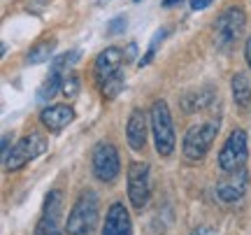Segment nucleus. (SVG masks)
Instances as JSON below:
<instances>
[{
	"label": "nucleus",
	"instance_id": "7",
	"mask_svg": "<svg viewBox=\"0 0 251 235\" xmlns=\"http://www.w3.org/2000/svg\"><path fill=\"white\" fill-rule=\"evenodd\" d=\"M91 168H93V175L96 180L105 182H114L121 172V161H119V152L114 145L109 142H98L93 147V154H91Z\"/></svg>",
	"mask_w": 251,
	"mask_h": 235
},
{
	"label": "nucleus",
	"instance_id": "17",
	"mask_svg": "<svg viewBox=\"0 0 251 235\" xmlns=\"http://www.w3.org/2000/svg\"><path fill=\"white\" fill-rule=\"evenodd\" d=\"M214 98L212 89H198V91H188L186 96L181 98L184 112H196V109H205Z\"/></svg>",
	"mask_w": 251,
	"mask_h": 235
},
{
	"label": "nucleus",
	"instance_id": "8",
	"mask_svg": "<svg viewBox=\"0 0 251 235\" xmlns=\"http://www.w3.org/2000/svg\"><path fill=\"white\" fill-rule=\"evenodd\" d=\"M47 152V140L40 133H30V135H24L17 145L12 147L9 156L5 158V170H19L24 168L26 163H30L33 158L42 156Z\"/></svg>",
	"mask_w": 251,
	"mask_h": 235
},
{
	"label": "nucleus",
	"instance_id": "6",
	"mask_svg": "<svg viewBox=\"0 0 251 235\" xmlns=\"http://www.w3.org/2000/svg\"><path fill=\"white\" fill-rule=\"evenodd\" d=\"M244 9L242 7H228L224 9L219 19L214 21V37H216V45L221 49H228V47L237 42V37L242 35L244 30Z\"/></svg>",
	"mask_w": 251,
	"mask_h": 235
},
{
	"label": "nucleus",
	"instance_id": "13",
	"mask_svg": "<svg viewBox=\"0 0 251 235\" xmlns=\"http://www.w3.org/2000/svg\"><path fill=\"white\" fill-rule=\"evenodd\" d=\"M147 114H144L142 109L137 107L130 112V117H128V124H126V140H128V145L133 152H140L144 149V142H147Z\"/></svg>",
	"mask_w": 251,
	"mask_h": 235
},
{
	"label": "nucleus",
	"instance_id": "1",
	"mask_svg": "<svg viewBox=\"0 0 251 235\" xmlns=\"http://www.w3.org/2000/svg\"><path fill=\"white\" fill-rule=\"evenodd\" d=\"M149 126L153 133V145L158 156H172L175 152V128H172V114L165 100H156L149 112Z\"/></svg>",
	"mask_w": 251,
	"mask_h": 235
},
{
	"label": "nucleus",
	"instance_id": "4",
	"mask_svg": "<svg viewBox=\"0 0 251 235\" xmlns=\"http://www.w3.org/2000/svg\"><path fill=\"white\" fill-rule=\"evenodd\" d=\"M247 161H249V137L242 128H235L219 152V168L228 175V172L242 170Z\"/></svg>",
	"mask_w": 251,
	"mask_h": 235
},
{
	"label": "nucleus",
	"instance_id": "9",
	"mask_svg": "<svg viewBox=\"0 0 251 235\" xmlns=\"http://www.w3.org/2000/svg\"><path fill=\"white\" fill-rule=\"evenodd\" d=\"M249 189V172L244 170H235L228 172V177L216 182V198L221 203H240L244 198V193Z\"/></svg>",
	"mask_w": 251,
	"mask_h": 235
},
{
	"label": "nucleus",
	"instance_id": "25",
	"mask_svg": "<svg viewBox=\"0 0 251 235\" xmlns=\"http://www.w3.org/2000/svg\"><path fill=\"white\" fill-rule=\"evenodd\" d=\"M244 58H247V65L251 68V35L247 37V45H244Z\"/></svg>",
	"mask_w": 251,
	"mask_h": 235
},
{
	"label": "nucleus",
	"instance_id": "23",
	"mask_svg": "<svg viewBox=\"0 0 251 235\" xmlns=\"http://www.w3.org/2000/svg\"><path fill=\"white\" fill-rule=\"evenodd\" d=\"M191 235H219V233H216L214 228H209V226H198V228L191 231Z\"/></svg>",
	"mask_w": 251,
	"mask_h": 235
},
{
	"label": "nucleus",
	"instance_id": "29",
	"mask_svg": "<svg viewBox=\"0 0 251 235\" xmlns=\"http://www.w3.org/2000/svg\"><path fill=\"white\" fill-rule=\"evenodd\" d=\"M135 2H140V0H135Z\"/></svg>",
	"mask_w": 251,
	"mask_h": 235
},
{
	"label": "nucleus",
	"instance_id": "28",
	"mask_svg": "<svg viewBox=\"0 0 251 235\" xmlns=\"http://www.w3.org/2000/svg\"><path fill=\"white\" fill-rule=\"evenodd\" d=\"M175 2H181V0H163V7H172Z\"/></svg>",
	"mask_w": 251,
	"mask_h": 235
},
{
	"label": "nucleus",
	"instance_id": "14",
	"mask_svg": "<svg viewBox=\"0 0 251 235\" xmlns=\"http://www.w3.org/2000/svg\"><path fill=\"white\" fill-rule=\"evenodd\" d=\"M40 121L42 126L49 128L51 133H58L63 128L75 121V109L70 105H49L40 112Z\"/></svg>",
	"mask_w": 251,
	"mask_h": 235
},
{
	"label": "nucleus",
	"instance_id": "27",
	"mask_svg": "<svg viewBox=\"0 0 251 235\" xmlns=\"http://www.w3.org/2000/svg\"><path fill=\"white\" fill-rule=\"evenodd\" d=\"M135 52H137V45H135V42H130V45H128V49H126V61H133Z\"/></svg>",
	"mask_w": 251,
	"mask_h": 235
},
{
	"label": "nucleus",
	"instance_id": "5",
	"mask_svg": "<svg viewBox=\"0 0 251 235\" xmlns=\"http://www.w3.org/2000/svg\"><path fill=\"white\" fill-rule=\"evenodd\" d=\"M128 180V200L135 209H144L151 198V177H149V165L144 161H133L126 172Z\"/></svg>",
	"mask_w": 251,
	"mask_h": 235
},
{
	"label": "nucleus",
	"instance_id": "3",
	"mask_svg": "<svg viewBox=\"0 0 251 235\" xmlns=\"http://www.w3.org/2000/svg\"><path fill=\"white\" fill-rule=\"evenodd\" d=\"M216 133H219V124L216 121H205V124H196L186 131L184 142H181V152L184 158L191 163L202 161L209 152V147L214 145Z\"/></svg>",
	"mask_w": 251,
	"mask_h": 235
},
{
	"label": "nucleus",
	"instance_id": "24",
	"mask_svg": "<svg viewBox=\"0 0 251 235\" xmlns=\"http://www.w3.org/2000/svg\"><path fill=\"white\" fill-rule=\"evenodd\" d=\"M214 0H191V9H205L209 7Z\"/></svg>",
	"mask_w": 251,
	"mask_h": 235
},
{
	"label": "nucleus",
	"instance_id": "11",
	"mask_svg": "<svg viewBox=\"0 0 251 235\" xmlns=\"http://www.w3.org/2000/svg\"><path fill=\"white\" fill-rule=\"evenodd\" d=\"M126 56L121 49L117 47H107V49H102L96 58V63H93V75H96V81L100 84H105L109 77H114V75L121 73V65H124Z\"/></svg>",
	"mask_w": 251,
	"mask_h": 235
},
{
	"label": "nucleus",
	"instance_id": "22",
	"mask_svg": "<svg viewBox=\"0 0 251 235\" xmlns=\"http://www.w3.org/2000/svg\"><path fill=\"white\" fill-rule=\"evenodd\" d=\"M126 28V19L124 17H117V19H112L107 24V35H117V33H121Z\"/></svg>",
	"mask_w": 251,
	"mask_h": 235
},
{
	"label": "nucleus",
	"instance_id": "21",
	"mask_svg": "<svg viewBox=\"0 0 251 235\" xmlns=\"http://www.w3.org/2000/svg\"><path fill=\"white\" fill-rule=\"evenodd\" d=\"M77 89H79V81H77V77H75V75L65 77V81H63V93H65L68 98H72V96H77Z\"/></svg>",
	"mask_w": 251,
	"mask_h": 235
},
{
	"label": "nucleus",
	"instance_id": "16",
	"mask_svg": "<svg viewBox=\"0 0 251 235\" xmlns=\"http://www.w3.org/2000/svg\"><path fill=\"white\" fill-rule=\"evenodd\" d=\"M63 70L61 68H56V65H51V73L47 75V79L42 81V86H40V91H37V98L42 100V103H47V100H51L58 93V89H63Z\"/></svg>",
	"mask_w": 251,
	"mask_h": 235
},
{
	"label": "nucleus",
	"instance_id": "26",
	"mask_svg": "<svg viewBox=\"0 0 251 235\" xmlns=\"http://www.w3.org/2000/svg\"><path fill=\"white\" fill-rule=\"evenodd\" d=\"M0 149H2V161H5L9 156V135H2V147Z\"/></svg>",
	"mask_w": 251,
	"mask_h": 235
},
{
	"label": "nucleus",
	"instance_id": "12",
	"mask_svg": "<svg viewBox=\"0 0 251 235\" xmlns=\"http://www.w3.org/2000/svg\"><path fill=\"white\" fill-rule=\"evenodd\" d=\"M100 235H133V224H130V214L126 209L124 203H112L105 214V224H102V233Z\"/></svg>",
	"mask_w": 251,
	"mask_h": 235
},
{
	"label": "nucleus",
	"instance_id": "15",
	"mask_svg": "<svg viewBox=\"0 0 251 235\" xmlns=\"http://www.w3.org/2000/svg\"><path fill=\"white\" fill-rule=\"evenodd\" d=\"M230 89H233V98H235V105L240 109H247L251 105V84L247 79V75L237 73L230 79Z\"/></svg>",
	"mask_w": 251,
	"mask_h": 235
},
{
	"label": "nucleus",
	"instance_id": "20",
	"mask_svg": "<svg viewBox=\"0 0 251 235\" xmlns=\"http://www.w3.org/2000/svg\"><path fill=\"white\" fill-rule=\"evenodd\" d=\"M165 35H168V28H161L156 35H153V40H151V45H149V49H147V54L140 58V65H147V63H151V58H153V54H156V47L161 45L163 40H165Z\"/></svg>",
	"mask_w": 251,
	"mask_h": 235
},
{
	"label": "nucleus",
	"instance_id": "19",
	"mask_svg": "<svg viewBox=\"0 0 251 235\" xmlns=\"http://www.w3.org/2000/svg\"><path fill=\"white\" fill-rule=\"evenodd\" d=\"M124 84H126V79H124V75L121 73L114 75V77H109L105 84H100V93H102V98H107V100L117 98L119 93L124 91Z\"/></svg>",
	"mask_w": 251,
	"mask_h": 235
},
{
	"label": "nucleus",
	"instance_id": "18",
	"mask_svg": "<svg viewBox=\"0 0 251 235\" xmlns=\"http://www.w3.org/2000/svg\"><path fill=\"white\" fill-rule=\"evenodd\" d=\"M54 49H56V40H45V42H40V45H35L30 52L26 54V61L28 63H45V61H49L51 56H54Z\"/></svg>",
	"mask_w": 251,
	"mask_h": 235
},
{
	"label": "nucleus",
	"instance_id": "10",
	"mask_svg": "<svg viewBox=\"0 0 251 235\" xmlns=\"http://www.w3.org/2000/svg\"><path fill=\"white\" fill-rule=\"evenodd\" d=\"M61 198L63 193L58 189L49 191L45 198V209H42V219L37 224L35 235H63L61 233Z\"/></svg>",
	"mask_w": 251,
	"mask_h": 235
},
{
	"label": "nucleus",
	"instance_id": "2",
	"mask_svg": "<svg viewBox=\"0 0 251 235\" xmlns=\"http://www.w3.org/2000/svg\"><path fill=\"white\" fill-rule=\"evenodd\" d=\"M98 196L93 191H84L79 200L75 203L72 212L68 214V221H65L68 235H91V231L98 224Z\"/></svg>",
	"mask_w": 251,
	"mask_h": 235
}]
</instances>
